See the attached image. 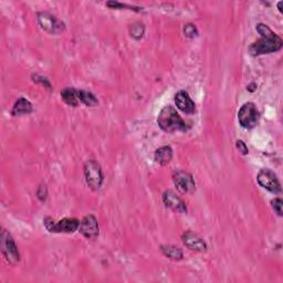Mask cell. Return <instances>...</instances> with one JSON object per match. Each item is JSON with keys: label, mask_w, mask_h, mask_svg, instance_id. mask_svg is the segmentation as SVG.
I'll list each match as a JSON object with an SVG mask.
<instances>
[{"label": "cell", "mask_w": 283, "mask_h": 283, "mask_svg": "<svg viewBox=\"0 0 283 283\" xmlns=\"http://www.w3.org/2000/svg\"><path fill=\"white\" fill-rule=\"evenodd\" d=\"M255 30L260 34V39L253 42L249 48L252 56H264V54H270L281 50L283 46L282 39L267 25L258 24Z\"/></svg>", "instance_id": "6da1fadb"}, {"label": "cell", "mask_w": 283, "mask_h": 283, "mask_svg": "<svg viewBox=\"0 0 283 283\" xmlns=\"http://www.w3.org/2000/svg\"><path fill=\"white\" fill-rule=\"evenodd\" d=\"M157 123L158 126L167 133L176 132V130L186 132L188 129L187 124L178 114L176 108L171 105H166L162 108L157 117Z\"/></svg>", "instance_id": "7a4b0ae2"}, {"label": "cell", "mask_w": 283, "mask_h": 283, "mask_svg": "<svg viewBox=\"0 0 283 283\" xmlns=\"http://www.w3.org/2000/svg\"><path fill=\"white\" fill-rule=\"evenodd\" d=\"M43 225L48 231L54 233H73L80 228V222L77 218H63L56 223L53 218L46 217Z\"/></svg>", "instance_id": "3957f363"}, {"label": "cell", "mask_w": 283, "mask_h": 283, "mask_svg": "<svg viewBox=\"0 0 283 283\" xmlns=\"http://www.w3.org/2000/svg\"><path fill=\"white\" fill-rule=\"evenodd\" d=\"M0 249H2L4 257L10 265L15 266L20 261V253L15 244V240L6 229H3L2 234H0Z\"/></svg>", "instance_id": "277c9868"}, {"label": "cell", "mask_w": 283, "mask_h": 283, "mask_svg": "<svg viewBox=\"0 0 283 283\" xmlns=\"http://www.w3.org/2000/svg\"><path fill=\"white\" fill-rule=\"evenodd\" d=\"M259 120L260 112L254 103L247 102L240 107L238 112V121L240 125L244 128H253L259 123Z\"/></svg>", "instance_id": "5b68a950"}, {"label": "cell", "mask_w": 283, "mask_h": 283, "mask_svg": "<svg viewBox=\"0 0 283 283\" xmlns=\"http://www.w3.org/2000/svg\"><path fill=\"white\" fill-rule=\"evenodd\" d=\"M84 176L86 184L92 190H99L103 184V171L96 161H88L84 165Z\"/></svg>", "instance_id": "8992f818"}, {"label": "cell", "mask_w": 283, "mask_h": 283, "mask_svg": "<svg viewBox=\"0 0 283 283\" xmlns=\"http://www.w3.org/2000/svg\"><path fill=\"white\" fill-rule=\"evenodd\" d=\"M37 20L41 29L50 34H59L66 28L64 24L50 12H39Z\"/></svg>", "instance_id": "52a82bcc"}, {"label": "cell", "mask_w": 283, "mask_h": 283, "mask_svg": "<svg viewBox=\"0 0 283 283\" xmlns=\"http://www.w3.org/2000/svg\"><path fill=\"white\" fill-rule=\"evenodd\" d=\"M257 181L262 188H265L270 192H273V194H279V192L282 191L281 185L277 175H275L270 169L268 168L261 169L258 172Z\"/></svg>", "instance_id": "ba28073f"}, {"label": "cell", "mask_w": 283, "mask_h": 283, "mask_svg": "<svg viewBox=\"0 0 283 283\" xmlns=\"http://www.w3.org/2000/svg\"><path fill=\"white\" fill-rule=\"evenodd\" d=\"M172 182L182 194H192L196 190V183L189 172L177 170L172 174Z\"/></svg>", "instance_id": "9c48e42d"}, {"label": "cell", "mask_w": 283, "mask_h": 283, "mask_svg": "<svg viewBox=\"0 0 283 283\" xmlns=\"http://www.w3.org/2000/svg\"><path fill=\"white\" fill-rule=\"evenodd\" d=\"M80 232L86 239H96L100 234V227L98 219L93 215H86L80 222Z\"/></svg>", "instance_id": "30bf717a"}, {"label": "cell", "mask_w": 283, "mask_h": 283, "mask_svg": "<svg viewBox=\"0 0 283 283\" xmlns=\"http://www.w3.org/2000/svg\"><path fill=\"white\" fill-rule=\"evenodd\" d=\"M163 203L167 207V208L175 212H179V213L187 212V207H186L184 200L172 190H166L164 192Z\"/></svg>", "instance_id": "8fae6325"}, {"label": "cell", "mask_w": 283, "mask_h": 283, "mask_svg": "<svg viewBox=\"0 0 283 283\" xmlns=\"http://www.w3.org/2000/svg\"><path fill=\"white\" fill-rule=\"evenodd\" d=\"M183 244L188 248L189 250L197 252H205L207 250V244L203 238H200L197 233L192 231L185 232L182 236Z\"/></svg>", "instance_id": "7c38bea8"}, {"label": "cell", "mask_w": 283, "mask_h": 283, "mask_svg": "<svg viewBox=\"0 0 283 283\" xmlns=\"http://www.w3.org/2000/svg\"><path fill=\"white\" fill-rule=\"evenodd\" d=\"M175 104L178 110L185 114H192L196 111V105L186 91H179L175 94Z\"/></svg>", "instance_id": "4fadbf2b"}, {"label": "cell", "mask_w": 283, "mask_h": 283, "mask_svg": "<svg viewBox=\"0 0 283 283\" xmlns=\"http://www.w3.org/2000/svg\"><path fill=\"white\" fill-rule=\"evenodd\" d=\"M155 162L160 164L161 166H166L172 160V148L168 145L166 146H162L155 151Z\"/></svg>", "instance_id": "5bb4252c"}, {"label": "cell", "mask_w": 283, "mask_h": 283, "mask_svg": "<svg viewBox=\"0 0 283 283\" xmlns=\"http://www.w3.org/2000/svg\"><path fill=\"white\" fill-rule=\"evenodd\" d=\"M78 92V90H75L74 88H64L61 91V99L69 106L77 107L80 103Z\"/></svg>", "instance_id": "9a60e30c"}, {"label": "cell", "mask_w": 283, "mask_h": 283, "mask_svg": "<svg viewBox=\"0 0 283 283\" xmlns=\"http://www.w3.org/2000/svg\"><path fill=\"white\" fill-rule=\"evenodd\" d=\"M32 111H33V107L31 103L25 98H20L19 100L16 101L15 105H13L11 114L13 116H19V115L30 114Z\"/></svg>", "instance_id": "2e32d148"}, {"label": "cell", "mask_w": 283, "mask_h": 283, "mask_svg": "<svg viewBox=\"0 0 283 283\" xmlns=\"http://www.w3.org/2000/svg\"><path fill=\"white\" fill-rule=\"evenodd\" d=\"M161 251L163 252L165 257H167V258H169L171 260H175V261L182 260L184 257L183 250L181 249V248H178L176 246H171V245L161 246Z\"/></svg>", "instance_id": "e0dca14e"}, {"label": "cell", "mask_w": 283, "mask_h": 283, "mask_svg": "<svg viewBox=\"0 0 283 283\" xmlns=\"http://www.w3.org/2000/svg\"><path fill=\"white\" fill-rule=\"evenodd\" d=\"M78 94H79V101L81 103H83V104L86 106H95L99 103L96 96L91 92L85 91V90H79Z\"/></svg>", "instance_id": "ac0fdd59"}, {"label": "cell", "mask_w": 283, "mask_h": 283, "mask_svg": "<svg viewBox=\"0 0 283 283\" xmlns=\"http://www.w3.org/2000/svg\"><path fill=\"white\" fill-rule=\"evenodd\" d=\"M145 33V26L142 23H134L129 27L130 37L135 40H140L143 38Z\"/></svg>", "instance_id": "d6986e66"}, {"label": "cell", "mask_w": 283, "mask_h": 283, "mask_svg": "<svg viewBox=\"0 0 283 283\" xmlns=\"http://www.w3.org/2000/svg\"><path fill=\"white\" fill-rule=\"evenodd\" d=\"M106 6L110 7L111 9H120V8H127L128 10H133L136 12H141L142 9L139 8V7H132V6H127L121 3H116V2H108L106 3Z\"/></svg>", "instance_id": "ffe728a7"}, {"label": "cell", "mask_w": 283, "mask_h": 283, "mask_svg": "<svg viewBox=\"0 0 283 283\" xmlns=\"http://www.w3.org/2000/svg\"><path fill=\"white\" fill-rule=\"evenodd\" d=\"M184 34L186 38L189 39H194L198 36V30L196 28V26H194L192 24H187L184 26Z\"/></svg>", "instance_id": "44dd1931"}, {"label": "cell", "mask_w": 283, "mask_h": 283, "mask_svg": "<svg viewBox=\"0 0 283 283\" xmlns=\"http://www.w3.org/2000/svg\"><path fill=\"white\" fill-rule=\"evenodd\" d=\"M271 206L273 210L278 213V215L280 217L283 216V209H282V206H283V202L281 198H274L271 200Z\"/></svg>", "instance_id": "7402d4cb"}, {"label": "cell", "mask_w": 283, "mask_h": 283, "mask_svg": "<svg viewBox=\"0 0 283 283\" xmlns=\"http://www.w3.org/2000/svg\"><path fill=\"white\" fill-rule=\"evenodd\" d=\"M37 197L41 200V202H45L48 197V188L45 184H41L37 190Z\"/></svg>", "instance_id": "603a6c76"}, {"label": "cell", "mask_w": 283, "mask_h": 283, "mask_svg": "<svg viewBox=\"0 0 283 283\" xmlns=\"http://www.w3.org/2000/svg\"><path fill=\"white\" fill-rule=\"evenodd\" d=\"M32 79H33L34 82H37V83H41L43 86H46L48 89L51 88L50 82L48 81L46 78H43V77H40V75H38V74H33L32 75Z\"/></svg>", "instance_id": "cb8c5ba5"}, {"label": "cell", "mask_w": 283, "mask_h": 283, "mask_svg": "<svg viewBox=\"0 0 283 283\" xmlns=\"http://www.w3.org/2000/svg\"><path fill=\"white\" fill-rule=\"evenodd\" d=\"M236 147L243 155H248V153H249V149H248V146L246 145V143L241 140H238L236 142Z\"/></svg>", "instance_id": "d4e9b609"}, {"label": "cell", "mask_w": 283, "mask_h": 283, "mask_svg": "<svg viewBox=\"0 0 283 283\" xmlns=\"http://www.w3.org/2000/svg\"><path fill=\"white\" fill-rule=\"evenodd\" d=\"M278 8H279V10H280V11H282V2L278 3Z\"/></svg>", "instance_id": "484cf974"}]
</instances>
